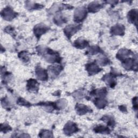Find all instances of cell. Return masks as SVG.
Segmentation results:
<instances>
[{"mask_svg": "<svg viewBox=\"0 0 138 138\" xmlns=\"http://www.w3.org/2000/svg\"><path fill=\"white\" fill-rule=\"evenodd\" d=\"M77 130V128H76V125H74V123H69L68 124H67L65 127L64 131L65 132L66 134H71L72 133H74Z\"/></svg>", "mask_w": 138, "mask_h": 138, "instance_id": "obj_1", "label": "cell"}, {"mask_svg": "<svg viewBox=\"0 0 138 138\" xmlns=\"http://www.w3.org/2000/svg\"><path fill=\"white\" fill-rule=\"evenodd\" d=\"M46 73L45 72V71L44 70H43L42 69H39V70H38V71H37V77H38V78L39 79L41 80H46L47 77L46 76Z\"/></svg>", "mask_w": 138, "mask_h": 138, "instance_id": "obj_2", "label": "cell"}, {"mask_svg": "<svg viewBox=\"0 0 138 138\" xmlns=\"http://www.w3.org/2000/svg\"><path fill=\"white\" fill-rule=\"evenodd\" d=\"M4 18L8 20H10V19L14 18V13L10 9H5L4 10Z\"/></svg>", "mask_w": 138, "mask_h": 138, "instance_id": "obj_3", "label": "cell"}, {"mask_svg": "<svg viewBox=\"0 0 138 138\" xmlns=\"http://www.w3.org/2000/svg\"><path fill=\"white\" fill-rule=\"evenodd\" d=\"M46 29V27L44 26H39L37 27L35 29V33L37 35H41L42 33H44Z\"/></svg>", "mask_w": 138, "mask_h": 138, "instance_id": "obj_4", "label": "cell"}, {"mask_svg": "<svg viewBox=\"0 0 138 138\" xmlns=\"http://www.w3.org/2000/svg\"><path fill=\"white\" fill-rule=\"evenodd\" d=\"M76 30H77V29H76V27H75V25H69V27L66 28L65 32L66 33V34L70 35L73 33H74Z\"/></svg>", "mask_w": 138, "mask_h": 138, "instance_id": "obj_5", "label": "cell"}, {"mask_svg": "<svg viewBox=\"0 0 138 138\" xmlns=\"http://www.w3.org/2000/svg\"><path fill=\"white\" fill-rule=\"evenodd\" d=\"M108 129L106 127L104 126H98L97 128H95V131L96 132H98V133H108Z\"/></svg>", "mask_w": 138, "mask_h": 138, "instance_id": "obj_6", "label": "cell"}, {"mask_svg": "<svg viewBox=\"0 0 138 138\" xmlns=\"http://www.w3.org/2000/svg\"><path fill=\"white\" fill-rule=\"evenodd\" d=\"M37 81L35 80H31L30 81V82H29L28 84V87H29L30 90H36L37 88Z\"/></svg>", "mask_w": 138, "mask_h": 138, "instance_id": "obj_7", "label": "cell"}, {"mask_svg": "<svg viewBox=\"0 0 138 138\" xmlns=\"http://www.w3.org/2000/svg\"><path fill=\"white\" fill-rule=\"evenodd\" d=\"M88 70L90 71V72L96 73L99 71V68L95 65V64H91V66H89Z\"/></svg>", "mask_w": 138, "mask_h": 138, "instance_id": "obj_8", "label": "cell"}, {"mask_svg": "<svg viewBox=\"0 0 138 138\" xmlns=\"http://www.w3.org/2000/svg\"><path fill=\"white\" fill-rule=\"evenodd\" d=\"M78 112L79 113V112H81V113L83 114V112H88V108L86 106H84V105H78Z\"/></svg>", "mask_w": 138, "mask_h": 138, "instance_id": "obj_9", "label": "cell"}, {"mask_svg": "<svg viewBox=\"0 0 138 138\" xmlns=\"http://www.w3.org/2000/svg\"><path fill=\"white\" fill-rule=\"evenodd\" d=\"M129 19L132 21H134V18H136L137 17V13H134V11H133V13H129Z\"/></svg>", "mask_w": 138, "mask_h": 138, "instance_id": "obj_10", "label": "cell"}]
</instances>
